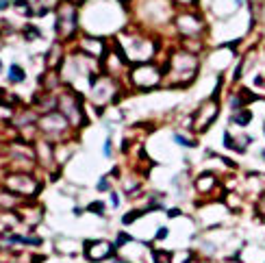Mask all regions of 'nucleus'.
<instances>
[{
  "instance_id": "nucleus-1",
  "label": "nucleus",
  "mask_w": 265,
  "mask_h": 263,
  "mask_svg": "<svg viewBox=\"0 0 265 263\" xmlns=\"http://www.w3.org/2000/svg\"><path fill=\"white\" fill-rule=\"evenodd\" d=\"M9 78H13V81H18V83H20V81L24 78V72H22V70H20L18 65H11V72H9Z\"/></svg>"
},
{
  "instance_id": "nucleus-2",
  "label": "nucleus",
  "mask_w": 265,
  "mask_h": 263,
  "mask_svg": "<svg viewBox=\"0 0 265 263\" xmlns=\"http://www.w3.org/2000/svg\"><path fill=\"white\" fill-rule=\"evenodd\" d=\"M235 122H239V124H248V122H250V113H248V111H243V113L235 115Z\"/></svg>"
}]
</instances>
